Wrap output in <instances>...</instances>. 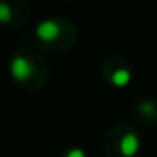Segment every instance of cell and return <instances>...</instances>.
I'll use <instances>...</instances> for the list:
<instances>
[{"mask_svg": "<svg viewBox=\"0 0 157 157\" xmlns=\"http://www.w3.org/2000/svg\"><path fill=\"white\" fill-rule=\"evenodd\" d=\"M10 76L25 91H39L49 81V66L42 52L34 48H21L12 54Z\"/></svg>", "mask_w": 157, "mask_h": 157, "instance_id": "6da1fadb", "label": "cell"}, {"mask_svg": "<svg viewBox=\"0 0 157 157\" xmlns=\"http://www.w3.org/2000/svg\"><path fill=\"white\" fill-rule=\"evenodd\" d=\"M37 46L46 52L59 54L66 52L76 44L78 31L71 21L61 17H51L39 22L34 29Z\"/></svg>", "mask_w": 157, "mask_h": 157, "instance_id": "7a4b0ae2", "label": "cell"}, {"mask_svg": "<svg viewBox=\"0 0 157 157\" xmlns=\"http://www.w3.org/2000/svg\"><path fill=\"white\" fill-rule=\"evenodd\" d=\"M140 149V135L132 123L120 122L105 133L101 152L105 157H135Z\"/></svg>", "mask_w": 157, "mask_h": 157, "instance_id": "3957f363", "label": "cell"}, {"mask_svg": "<svg viewBox=\"0 0 157 157\" xmlns=\"http://www.w3.org/2000/svg\"><path fill=\"white\" fill-rule=\"evenodd\" d=\"M101 78L110 88L125 90L133 79V66L122 56H108L101 63Z\"/></svg>", "mask_w": 157, "mask_h": 157, "instance_id": "277c9868", "label": "cell"}, {"mask_svg": "<svg viewBox=\"0 0 157 157\" xmlns=\"http://www.w3.org/2000/svg\"><path fill=\"white\" fill-rule=\"evenodd\" d=\"M31 15L32 9L27 0H2L0 4V19L7 27H22L29 22Z\"/></svg>", "mask_w": 157, "mask_h": 157, "instance_id": "5b68a950", "label": "cell"}, {"mask_svg": "<svg viewBox=\"0 0 157 157\" xmlns=\"http://www.w3.org/2000/svg\"><path fill=\"white\" fill-rule=\"evenodd\" d=\"M133 117L140 125H150L157 122V100L142 98L133 105Z\"/></svg>", "mask_w": 157, "mask_h": 157, "instance_id": "8992f818", "label": "cell"}, {"mask_svg": "<svg viewBox=\"0 0 157 157\" xmlns=\"http://www.w3.org/2000/svg\"><path fill=\"white\" fill-rule=\"evenodd\" d=\"M59 157H88V154H86V150L81 149V147L71 145V147H68V149L63 150Z\"/></svg>", "mask_w": 157, "mask_h": 157, "instance_id": "52a82bcc", "label": "cell"}, {"mask_svg": "<svg viewBox=\"0 0 157 157\" xmlns=\"http://www.w3.org/2000/svg\"><path fill=\"white\" fill-rule=\"evenodd\" d=\"M7 157H12V155H7Z\"/></svg>", "mask_w": 157, "mask_h": 157, "instance_id": "ba28073f", "label": "cell"}]
</instances>
